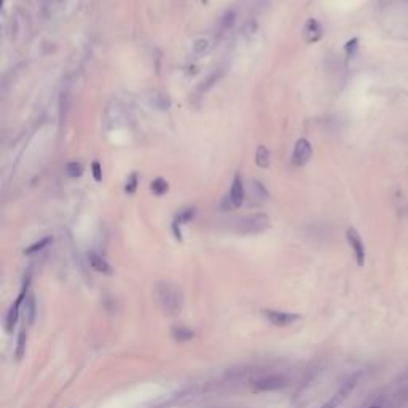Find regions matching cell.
Instances as JSON below:
<instances>
[{
    "instance_id": "obj_19",
    "label": "cell",
    "mask_w": 408,
    "mask_h": 408,
    "mask_svg": "<svg viewBox=\"0 0 408 408\" xmlns=\"http://www.w3.org/2000/svg\"><path fill=\"white\" fill-rule=\"evenodd\" d=\"M51 241H53V239L49 238V236H48V238L40 239L39 242H35V244H32L31 247H27V249H26V254H35V252H39V250H42L44 247H46Z\"/></svg>"
},
{
    "instance_id": "obj_28",
    "label": "cell",
    "mask_w": 408,
    "mask_h": 408,
    "mask_svg": "<svg viewBox=\"0 0 408 408\" xmlns=\"http://www.w3.org/2000/svg\"><path fill=\"white\" fill-rule=\"evenodd\" d=\"M368 408H381V407H379V405H376V404H375V405H370Z\"/></svg>"
},
{
    "instance_id": "obj_4",
    "label": "cell",
    "mask_w": 408,
    "mask_h": 408,
    "mask_svg": "<svg viewBox=\"0 0 408 408\" xmlns=\"http://www.w3.org/2000/svg\"><path fill=\"white\" fill-rule=\"evenodd\" d=\"M346 239L349 242L351 249H353V254H354V259H356L357 265H359V267H363L365 265V244L361 238V234L357 233V230H354V228H348Z\"/></svg>"
},
{
    "instance_id": "obj_21",
    "label": "cell",
    "mask_w": 408,
    "mask_h": 408,
    "mask_svg": "<svg viewBox=\"0 0 408 408\" xmlns=\"http://www.w3.org/2000/svg\"><path fill=\"white\" fill-rule=\"evenodd\" d=\"M136 190H137V174L133 173L126 181L125 191L128 193V195H133V193H136Z\"/></svg>"
},
{
    "instance_id": "obj_17",
    "label": "cell",
    "mask_w": 408,
    "mask_h": 408,
    "mask_svg": "<svg viewBox=\"0 0 408 408\" xmlns=\"http://www.w3.org/2000/svg\"><path fill=\"white\" fill-rule=\"evenodd\" d=\"M152 104L156 107V109L166 110V109H169L171 101H169V99H168L166 96H164V94H158V92H155L153 97H152Z\"/></svg>"
},
{
    "instance_id": "obj_20",
    "label": "cell",
    "mask_w": 408,
    "mask_h": 408,
    "mask_svg": "<svg viewBox=\"0 0 408 408\" xmlns=\"http://www.w3.org/2000/svg\"><path fill=\"white\" fill-rule=\"evenodd\" d=\"M234 21H236V13L234 11H227L225 16L222 18V29L227 31V29H231L234 26Z\"/></svg>"
},
{
    "instance_id": "obj_5",
    "label": "cell",
    "mask_w": 408,
    "mask_h": 408,
    "mask_svg": "<svg viewBox=\"0 0 408 408\" xmlns=\"http://www.w3.org/2000/svg\"><path fill=\"white\" fill-rule=\"evenodd\" d=\"M313 156V147L310 144V140L302 137L297 140L295 148H293V155H292V163L295 166H305V164L311 160Z\"/></svg>"
},
{
    "instance_id": "obj_3",
    "label": "cell",
    "mask_w": 408,
    "mask_h": 408,
    "mask_svg": "<svg viewBox=\"0 0 408 408\" xmlns=\"http://www.w3.org/2000/svg\"><path fill=\"white\" fill-rule=\"evenodd\" d=\"M29 277L26 279V282L23 284V289L19 292V297L16 298V302L11 305V308L6 313V319H5V328L6 332H13V328H15L16 322H18V317H19V310H21V305L24 303V298L27 297V292H29Z\"/></svg>"
},
{
    "instance_id": "obj_25",
    "label": "cell",
    "mask_w": 408,
    "mask_h": 408,
    "mask_svg": "<svg viewBox=\"0 0 408 408\" xmlns=\"http://www.w3.org/2000/svg\"><path fill=\"white\" fill-rule=\"evenodd\" d=\"M257 29H259V24H257V21L250 19V21H247L246 26H244V34L246 35H254L257 32Z\"/></svg>"
},
{
    "instance_id": "obj_2",
    "label": "cell",
    "mask_w": 408,
    "mask_h": 408,
    "mask_svg": "<svg viewBox=\"0 0 408 408\" xmlns=\"http://www.w3.org/2000/svg\"><path fill=\"white\" fill-rule=\"evenodd\" d=\"M268 227H270L268 216H265V214H255V216L241 219L238 222V225H236V230L242 234H255V233L265 231Z\"/></svg>"
},
{
    "instance_id": "obj_6",
    "label": "cell",
    "mask_w": 408,
    "mask_h": 408,
    "mask_svg": "<svg viewBox=\"0 0 408 408\" xmlns=\"http://www.w3.org/2000/svg\"><path fill=\"white\" fill-rule=\"evenodd\" d=\"M357 379H359V375H353L349 379H346L345 384L341 386V388L335 392V396H332V399L328 400L327 404L322 405V408H335V407H338L341 404V400L343 399H346V396L354 389V386L357 383Z\"/></svg>"
},
{
    "instance_id": "obj_27",
    "label": "cell",
    "mask_w": 408,
    "mask_h": 408,
    "mask_svg": "<svg viewBox=\"0 0 408 408\" xmlns=\"http://www.w3.org/2000/svg\"><path fill=\"white\" fill-rule=\"evenodd\" d=\"M219 77H220V74H217V72H216V74H212V75H211V77L206 80V85H203V90H209L211 87H214V85L217 83Z\"/></svg>"
},
{
    "instance_id": "obj_16",
    "label": "cell",
    "mask_w": 408,
    "mask_h": 408,
    "mask_svg": "<svg viewBox=\"0 0 408 408\" xmlns=\"http://www.w3.org/2000/svg\"><path fill=\"white\" fill-rule=\"evenodd\" d=\"M152 191L155 193L156 196H161V195H164V193L168 191V182L164 181V179H161V177H158V179H155V181L152 182Z\"/></svg>"
},
{
    "instance_id": "obj_15",
    "label": "cell",
    "mask_w": 408,
    "mask_h": 408,
    "mask_svg": "<svg viewBox=\"0 0 408 408\" xmlns=\"http://www.w3.org/2000/svg\"><path fill=\"white\" fill-rule=\"evenodd\" d=\"M66 174L69 177H80L83 174V166H82V163H77V161H70L66 164Z\"/></svg>"
},
{
    "instance_id": "obj_22",
    "label": "cell",
    "mask_w": 408,
    "mask_h": 408,
    "mask_svg": "<svg viewBox=\"0 0 408 408\" xmlns=\"http://www.w3.org/2000/svg\"><path fill=\"white\" fill-rule=\"evenodd\" d=\"M193 217H195V209H185L182 211L181 214L177 216V219L174 220L177 225H181V224H187V222H190Z\"/></svg>"
},
{
    "instance_id": "obj_26",
    "label": "cell",
    "mask_w": 408,
    "mask_h": 408,
    "mask_svg": "<svg viewBox=\"0 0 408 408\" xmlns=\"http://www.w3.org/2000/svg\"><path fill=\"white\" fill-rule=\"evenodd\" d=\"M92 176H94V181L96 182H101L102 181V168H101V164H99L97 161L92 163Z\"/></svg>"
},
{
    "instance_id": "obj_23",
    "label": "cell",
    "mask_w": 408,
    "mask_h": 408,
    "mask_svg": "<svg viewBox=\"0 0 408 408\" xmlns=\"http://www.w3.org/2000/svg\"><path fill=\"white\" fill-rule=\"evenodd\" d=\"M357 48H359V39H351L348 44L345 45V49H346V54L349 58H353L354 53L357 51Z\"/></svg>"
},
{
    "instance_id": "obj_24",
    "label": "cell",
    "mask_w": 408,
    "mask_h": 408,
    "mask_svg": "<svg viewBox=\"0 0 408 408\" xmlns=\"http://www.w3.org/2000/svg\"><path fill=\"white\" fill-rule=\"evenodd\" d=\"M26 306L27 310H29V314H27V320H29V324L34 322V314H35V300L32 295H29V300L26 302Z\"/></svg>"
},
{
    "instance_id": "obj_10",
    "label": "cell",
    "mask_w": 408,
    "mask_h": 408,
    "mask_svg": "<svg viewBox=\"0 0 408 408\" xmlns=\"http://www.w3.org/2000/svg\"><path fill=\"white\" fill-rule=\"evenodd\" d=\"M228 201H230V206L234 207V209H238V207H241L242 203H244V185H242V179L238 174L233 179Z\"/></svg>"
},
{
    "instance_id": "obj_14",
    "label": "cell",
    "mask_w": 408,
    "mask_h": 408,
    "mask_svg": "<svg viewBox=\"0 0 408 408\" xmlns=\"http://www.w3.org/2000/svg\"><path fill=\"white\" fill-rule=\"evenodd\" d=\"M26 340H27V333H26V328L23 327L21 328V332L18 335V343H16V359H21V357L24 356L26 353Z\"/></svg>"
},
{
    "instance_id": "obj_9",
    "label": "cell",
    "mask_w": 408,
    "mask_h": 408,
    "mask_svg": "<svg viewBox=\"0 0 408 408\" xmlns=\"http://www.w3.org/2000/svg\"><path fill=\"white\" fill-rule=\"evenodd\" d=\"M303 39L310 45L316 44L322 39V26L317 19L310 18L306 21V24L303 26Z\"/></svg>"
},
{
    "instance_id": "obj_13",
    "label": "cell",
    "mask_w": 408,
    "mask_h": 408,
    "mask_svg": "<svg viewBox=\"0 0 408 408\" xmlns=\"http://www.w3.org/2000/svg\"><path fill=\"white\" fill-rule=\"evenodd\" d=\"M173 336H174V340L183 343V341L191 340L193 336H195V333H193V330H190V328L179 327V328H173Z\"/></svg>"
},
{
    "instance_id": "obj_12",
    "label": "cell",
    "mask_w": 408,
    "mask_h": 408,
    "mask_svg": "<svg viewBox=\"0 0 408 408\" xmlns=\"http://www.w3.org/2000/svg\"><path fill=\"white\" fill-rule=\"evenodd\" d=\"M255 163H257V166L262 169H267L270 166V152L265 145H259V148H257Z\"/></svg>"
},
{
    "instance_id": "obj_11",
    "label": "cell",
    "mask_w": 408,
    "mask_h": 408,
    "mask_svg": "<svg viewBox=\"0 0 408 408\" xmlns=\"http://www.w3.org/2000/svg\"><path fill=\"white\" fill-rule=\"evenodd\" d=\"M88 262H90V267L94 271H97V273L112 274V267L109 265V262H105V259H102V257L97 255L96 252L88 254Z\"/></svg>"
},
{
    "instance_id": "obj_8",
    "label": "cell",
    "mask_w": 408,
    "mask_h": 408,
    "mask_svg": "<svg viewBox=\"0 0 408 408\" xmlns=\"http://www.w3.org/2000/svg\"><path fill=\"white\" fill-rule=\"evenodd\" d=\"M265 317H267L271 324H274L277 327H285L293 324L300 316L298 314H292V313H284V311H274V310H267L265 311Z\"/></svg>"
},
{
    "instance_id": "obj_7",
    "label": "cell",
    "mask_w": 408,
    "mask_h": 408,
    "mask_svg": "<svg viewBox=\"0 0 408 408\" xmlns=\"http://www.w3.org/2000/svg\"><path fill=\"white\" fill-rule=\"evenodd\" d=\"M285 386V379L279 375H270L257 379L254 383L255 391H262V392H270V391H277Z\"/></svg>"
},
{
    "instance_id": "obj_29",
    "label": "cell",
    "mask_w": 408,
    "mask_h": 408,
    "mask_svg": "<svg viewBox=\"0 0 408 408\" xmlns=\"http://www.w3.org/2000/svg\"><path fill=\"white\" fill-rule=\"evenodd\" d=\"M203 2H204V3H206V2H207V0H203Z\"/></svg>"
},
{
    "instance_id": "obj_1",
    "label": "cell",
    "mask_w": 408,
    "mask_h": 408,
    "mask_svg": "<svg viewBox=\"0 0 408 408\" xmlns=\"http://www.w3.org/2000/svg\"><path fill=\"white\" fill-rule=\"evenodd\" d=\"M155 293H156V300H158L160 308L168 316H177V314L182 311V306H183L182 290L179 289L176 284L169 281H160L155 287Z\"/></svg>"
},
{
    "instance_id": "obj_18",
    "label": "cell",
    "mask_w": 408,
    "mask_h": 408,
    "mask_svg": "<svg viewBox=\"0 0 408 408\" xmlns=\"http://www.w3.org/2000/svg\"><path fill=\"white\" fill-rule=\"evenodd\" d=\"M207 48H209V40L207 39H198V40L193 42V45H191L193 53H196V54L204 53Z\"/></svg>"
}]
</instances>
